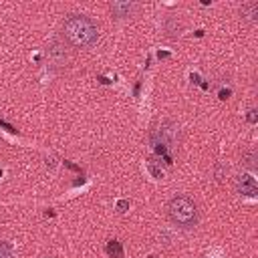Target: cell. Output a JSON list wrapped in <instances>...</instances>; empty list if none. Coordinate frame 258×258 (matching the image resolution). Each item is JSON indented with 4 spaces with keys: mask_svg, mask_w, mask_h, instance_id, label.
I'll list each match as a JSON object with an SVG mask.
<instances>
[{
    "mask_svg": "<svg viewBox=\"0 0 258 258\" xmlns=\"http://www.w3.org/2000/svg\"><path fill=\"white\" fill-rule=\"evenodd\" d=\"M147 258H155V256H153V254H151V256H147Z\"/></svg>",
    "mask_w": 258,
    "mask_h": 258,
    "instance_id": "7c38bea8",
    "label": "cell"
},
{
    "mask_svg": "<svg viewBox=\"0 0 258 258\" xmlns=\"http://www.w3.org/2000/svg\"><path fill=\"white\" fill-rule=\"evenodd\" d=\"M246 119H248V123H252V125H254V123L258 121V115H256V109H250V111H248V117H246Z\"/></svg>",
    "mask_w": 258,
    "mask_h": 258,
    "instance_id": "30bf717a",
    "label": "cell"
},
{
    "mask_svg": "<svg viewBox=\"0 0 258 258\" xmlns=\"http://www.w3.org/2000/svg\"><path fill=\"white\" fill-rule=\"evenodd\" d=\"M0 258H14V252H12V246L2 242L0 244Z\"/></svg>",
    "mask_w": 258,
    "mask_h": 258,
    "instance_id": "9c48e42d",
    "label": "cell"
},
{
    "mask_svg": "<svg viewBox=\"0 0 258 258\" xmlns=\"http://www.w3.org/2000/svg\"><path fill=\"white\" fill-rule=\"evenodd\" d=\"M147 169H149V173L155 179H163V169H161V165H157V159L155 157H149L147 159Z\"/></svg>",
    "mask_w": 258,
    "mask_h": 258,
    "instance_id": "ba28073f",
    "label": "cell"
},
{
    "mask_svg": "<svg viewBox=\"0 0 258 258\" xmlns=\"http://www.w3.org/2000/svg\"><path fill=\"white\" fill-rule=\"evenodd\" d=\"M167 216L179 228H194L198 224V208H196L194 200L187 196L171 198L167 204Z\"/></svg>",
    "mask_w": 258,
    "mask_h": 258,
    "instance_id": "7a4b0ae2",
    "label": "cell"
},
{
    "mask_svg": "<svg viewBox=\"0 0 258 258\" xmlns=\"http://www.w3.org/2000/svg\"><path fill=\"white\" fill-rule=\"evenodd\" d=\"M236 191H238L240 196H246V198H256V194H258L256 179H254L250 173H242V175L236 179Z\"/></svg>",
    "mask_w": 258,
    "mask_h": 258,
    "instance_id": "3957f363",
    "label": "cell"
},
{
    "mask_svg": "<svg viewBox=\"0 0 258 258\" xmlns=\"http://www.w3.org/2000/svg\"><path fill=\"white\" fill-rule=\"evenodd\" d=\"M127 206H129V204H127L125 200H121V202H117V210H119V212H125V210H127Z\"/></svg>",
    "mask_w": 258,
    "mask_h": 258,
    "instance_id": "8fae6325",
    "label": "cell"
},
{
    "mask_svg": "<svg viewBox=\"0 0 258 258\" xmlns=\"http://www.w3.org/2000/svg\"><path fill=\"white\" fill-rule=\"evenodd\" d=\"M242 16H246L250 20H256V16H258V2L242 4Z\"/></svg>",
    "mask_w": 258,
    "mask_h": 258,
    "instance_id": "52a82bcc",
    "label": "cell"
},
{
    "mask_svg": "<svg viewBox=\"0 0 258 258\" xmlns=\"http://www.w3.org/2000/svg\"><path fill=\"white\" fill-rule=\"evenodd\" d=\"M62 34L64 38L77 46V48H85V46H91L97 42L99 38V30H97V24L89 18V16H83V14H71L64 24H62Z\"/></svg>",
    "mask_w": 258,
    "mask_h": 258,
    "instance_id": "6da1fadb",
    "label": "cell"
},
{
    "mask_svg": "<svg viewBox=\"0 0 258 258\" xmlns=\"http://www.w3.org/2000/svg\"><path fill=\"white\" fill-rule=\"evenodd\" d=\"M107 254L111 258H123V246L119 240H109L107 242Z\"/></svg>",
    "mask_w": 258,
    "mask_h": 258,
    "instance_id": "5b68a950",
    "label": "cell"
},
{
    "mask_svg": "<svg viewBox=\"0 0 258 258\" xmlns=\"http://www.w3.org/2000/svg\"><path fill=\"white\" fill-rule=\"evenodd\" d=\"M256 159H258V155H256L254 151H246V153H242V165H244L246 169H250V171H254V169L258 167Z\"/></svg>",
    "mask_w": 258,
    "mask_h": 258,
    "instance_id": "8992f818",
    "label": "cell"
},
{
    "mask_svg": "<svg viewBox=\"0 0 258 258\" xmlns=\"http://www.w3.org/2000/svg\"><path fill=\"white\" fill-rule=\"evenodd\" d=\"M133 10H135L133 2H113L111 4V14L115 18H127V16H131Z\"/></svg>",
    "mask_w": 258,
    "mask_h": 258,
    "instance_id": "277c9868",
    "label": "cell"
}]
</instances>
